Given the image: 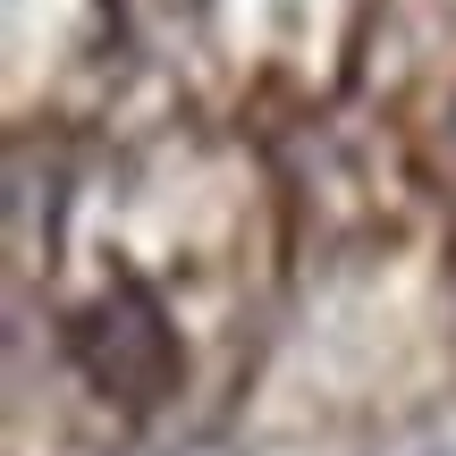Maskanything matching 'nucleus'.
I'll return each mask as SVG.
<instances>
[{
    "label": "nucleus",
    "instance_id": "f257e3e1",
    "mask_svg": "<svg viewBox=\"0 0 456 456\" xmlns=\"http://www.w3.org/2000/svg\"><path fill=\"white\" fill-rule=\"evenodd\" d=\"M77 363L102 397L118 406H161L169 380H178V338H169L161 305L144 288H110L94 313L77 322Z\"/></svg>",
    "mask_w": 456,
    "mask_h": 456
}]
</instances>
